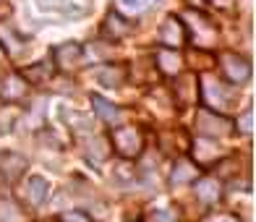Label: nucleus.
<instances>
[{
  "label": "nucleus",
  "instance_id": "f257e3e1",
  "mask_svg": "<svg viewBox=\"0 0 256 222\" xmlns=\"http://www.w3.org/2000/svg\"><path fill=\"white\" fill-rule=\"evenodd\" d=\"M194 134L199 138H228L236 134V128H232V118L230 115H222L212 108H199L196 110V118H194Z\"/></svg>",
  "mask_w": 256,
  "mask_h": 222
},
{
  "label": "nucleus",
  "instance_id": "f03ea898",
  "mask_svg": "<svg viewBox=\"0 0 256 222\" xmlns=\"http://www.w3.org/2000/svg\"><path fill=\"white\" fill-rule=\"evenodd\" d=\"M144 134L138 126H115L110 131V146L120 160H138L144 152Z\"/></svg>",
  "mask_w": 256,
  "mask_h": 222
},
{
  "label": "nucleus",
  "instance_id": "7ed1b4c3",
  "mask_svg": "<svg viewBox=\"0 0 256 222\" xmlns=\"http://www.w3.org/2000/svg\"><path fill=\"white\" fill-rule=\"evenodd\" d=\"M214 60L220 66V76H222V81H228L230 86H243L251 78V60L246 55L232 52V50H222V52H217Z\"/></svg>",
  "mask_w": 256,
  "mask_h": 222
},
{
  "label": "nucleus",
  "instance_id": "20e7f679",
  "mask_svg": "<svg viewBox=\"0 0 256 222\" xmlns=\"http://www.w3.org/2000/svg\"><path fill=\"white\" fill-rule=\"evenodd\" d=\"M157 40L162 48H170V50H180L188 44V29H186L183 24V18L176 16V14H170L162 18V24L157 29Z\"/></svg>",
  "mask_w": 256,
  "mask_h": 222
},
{
  "label": "nucleus",
  "instance_id": "39448f33",
  "mask_svg": "<svg viewBox=\"0 0 256 222\" xmlns=\"http://www.w3.org/2000/svg\"><path fill=\"white\" fill-rule=\"evenodd\" d=\"M84 48H81L78 42H63L58 44V48H52V66L55 71H63V74H74L78 71L81 66H84Z\"/></svg>",
  "mask_w": 256,
  "mask_h": 222
},
{
  "label": "nucleus",
  "instance_id": "423d86ee",
  "mask_svg": "<svg viewBox=\"0 0 256 222\" xmlns=\"http://www.w3.org/2000/svg\"><path fill=\"white\" fill-rule=\"evenodd\" d=\"M29 162L18 152H0V183L3 186H16L26 175Z\"/></svg>",
  "mask_w": 256,
  "mask_h": 222
},
{
  "label": "nucleus",
  "instance_id": "0eeeda50",
  "mask_svg": "<svg viewBox=\"0 0 256 222\" xmlns=\"http://www.w3.org/2000/svg\"><path fill=\"white\" fill-rule=\"evenodd\" d=\"M225 84H228V81H217V78H212V76L199 78V89H204V100L212 102V104H217V112H222V115L230 110L232 100H236V94H232V92H225V89H228Z\"/></svg>",
  "mask_w": 256,
  "mask_h": 222
},
{
  "label": "nucleus",
  "instance_id": "6e6552de",
  "mask_svg": "<svg viewBox=\"0 0 256 222\" xmlns=\"http://www.w3.org/2000/svg\"><path fill=\"white\" fill-rule=\"evenodd\" d=\"M128 63H104V66H97L94 68V81H100L102 86L108 89H120L128 76H131V71H128Z\"/></svg>",
  "mask_w": 256,
  "mask_h": 222
},
{
  "label": "nucleus",
  "instance_id": "1a4fd4ad",
  "mask_svg": "<svg viewBox=\"0 0 256 222\" xmlns=\"http://www.w3.org/2000/svg\"><path fill=\"white\" fill-rule=\"evenodd\" d=\"M29 44V37L21 34L16 26H10L8 21H0V48L8 58H18L24 52V48Z\"/></svg>",
  "mask_w": 256,
  "mask_h": 222
},
{
  "label": "nucleus",
  "instance_id": "9d476101",
  "mask_svg": "<svg viewBox=\"0 0 256 222\" xmlns=\"http://www.w3.org/2000/svg\"><path fill=\"white\" fill-rule=\"evenodd\" d=\"M194 152V165L196 168H209V165H214V162H220L225 154L217 149V142H212V138H199L196 136V142L188 146Z\"/></svg>",
  "mask_w": 256,
  "mask_h": 222
},
{
  "label": "nucleus",
  "instance_id": "9b49d317",
  "mask_svg": "<svg viewBox=\"0 0 256 222\" xmlns=\"http://www.w3.org/2000/svg\"><path fill=\"white\" fill-rule=\"evenodd\" d=\"M194 196L199 198L202 204H217V202H222V196H225V188H222V183H220L217 178H212V175H202V178H196L194 180Z\"/></svg>",
  "mask_w": 256,
  "mask_h": 222
},
{
  "label": "nucleus",
  "instance_id": "f8f14e48",
  "mask_svg": "<svg viewBox=\"0 0 256 222\" xmlns=\"http://www.w3.org/2000/svg\"><path fill=\"white\" fill-rule=\"evenodd\" d=\"M154 68L162 74V76H168V78H176L180 74V68H183V55L180 50H170V48H157L154 50Z\"/></svg>",
  "mask_w": 256,
  "mask_h": 222
},
{
  "label": "nucleus",
  "instance_id": "ddd939ff",
  "mask_svg": "<svg viewBox=\"0 0 256 222\" xmlns=\"http://www.w3.org/2000/svg\"><path fill=\"white\" fill-rule=\"evenodd\" d=\"M48 196H50V183L44 175H26V180H24V202L29 206H42L44 202H48Z\"/></svg>",
  "mask_w": 256,
  "mask_h": 222
},
{
  "label": "nucleus",
  "instance_id": "4468645a",
  "mask_svg": "<svg viewBox=\"0 0 256 222\" xmlns=\"http://www.w3.org/2000/svg\"><path fill=\"white\" fill-rule=\"evenodd\" d=\"M29 84L24 81V76L21 74H8L3 78V84H0V97H3L6 102L10 104H18V102H24L29 97Z\"/></svg>",
  "mask_w": 256,
  "mask_h": 222
},
{
  "label": "nucleus",
  "instance_id": "2eb2a0df",
  "mask_svg": "<svg viewBox=\"0 0 256 222\" xmlns=\"http://www.w3.org/2000/svg\"><path fill=\"white\" fill-rule=\"evenodd\" d=\"M131 32H134V21L126 18L123 14H118V10H110V14L104 16V21H102V34L108 40H112V42L128 37Z\"/></svg>",
  "mask_w": 256,
  "mask_h": 222
},
{
  "label": "nucleus",
  "instance_id": "dca6fc26",
  "mask_svg": "<svg viewBox=\"0 0 256 222\" xmlns=\"http://www.w3.org/2000/svg\"><path fill=\"white\" fill-rule=\"evenodd\" d=\"M176 89H180V92H176V97H178V104H194L196 100H199L202 94H199V76L196 74H178L176 76Z\"/></svg>",
  "mask_w": 256,
  "mask_h": 222
},
{
  "label": "nucleus",
  "instance_id": "f3484780",
  "mask_svg": "<svg viewBox=\"0 0 256 222\" xmlns=\"http://www.w3.org/2000/svg\"><path fill=\"white\" fill-rule=\"evenodd\" d=\"M92 108H94V115H97L102 123H108V126H120L123 110L118 108V104L108 102V100L100 97V94H92Z\"/></svg>",
  "mask_w": 256,
  "mask_h": 222
},
{
  "label": "nucleus",
  "instance_id": "a211bd4d",
  "mask_svg": "<svg viewBox=\"0 0 256 222\" xmlns=\"http://www.w3.org/2000/svg\"><path fill=\"white\" fill-rule=\"evenodd\" d=\"M21 76H24V81L29 86H40V84H48L55 76V66H52V60H40V63L26 66L24 71H21Z\"/></svg>",
  "mask_w": 256,
  "mask_h": 222
},
{
  "label": "nucleus",
  "instance_id": "6ab92c4d",
  "mask_svg": "<svg viewBox=\"0 0 256 222\" xmlns=\"http://www.w3.org/2000/svg\"><path fill=\"white\" fill-rule=\"evenodd\" d=\"M199 170H202V168H196L191 160H186V157H176V165H172V172H170V183H172V186L191 183V180L199 178Z\"/></svg>",
  "mask_w": 256,
  "mask_h": 222
},
{
  "label": "nucleus",
  "instance_id": "aec40b11",
  "mask_svg": "<svg viewBox=\"0 0 256 222\" xmlns=\"http://www.w3.org/2000/svg\"><path fill=\"white\" fill-rule=\"evenodd\" d=\"M34 6L44 14H71V8H76L74 0H34Z\"/></svg>",
  "mask_w": 256,
  "mask_h": 222
},
{
  "label": "nucleus",
  "instance_id": "412c9836",
  "mask_svg": "<svg viewBox=\"0 0 256 222\" xmlns=\"http://www.w3.org/2000/svg\"><path fill=\"white\" fill-rule=\"evenodd\" d=\"M144 222H178V209H170V206L149 209L144 214Z\"/></svg>",
  "mask_w": 256,
  "mask_h": 222
},
{
  "label": "nucleus",
  "instance_id": "4be33fe9",
  "mask_svg": "<svg viewBox=\"0 0 256 222\" xmlns=\"http://www.w3.org/2000/svg\"><path fill=\"white\" fill-rule=\"evenodd\" d=\"M232 128H236V134H240V136H251L254 134V110L248 108L246 112H240V118L232 120Z\"/></svg>",
  "mask_w": 256,
  "mask_h": 222
},
{
  "label": "nucleus",
  "instance_id": "5701e85b",
  "mask_svg": "<svg viewBox=\"0 0 256 222\" xmlns=\"http://www.w3.org/2000/svg\"><path fill=\"white\" fill-rule=\"evenodd\" d=\"M154 0H118V8H123L126 14H144Z\"/></svg>",
  "mask_w": 256,
  "mask_h": 222
},
{
  "label": "nucleus",
  "instance_id": "b1692460",
  "mask_svg": "<svg viewBox=\"0 0 256 222\" xmlns=\"http://www.w3.org/2000/svg\"><path fill=\"white\" fill-rule=\"evenodd\" d=\"M58 222H94V217L86 214L84 209H68V212L58 214Z\"/></svg>",
  "mask_w": 256,
  "mask_h": 222
},
{
  "label": "nucleus",
  "instance_id": "393cba45",
  "mask_svg": "<svg viewBox=\"0 0 256 222\" xmlns=\"http://www.w3.org/2000/svg\"><path fill=\"white\" fill-rule=\"evenodd\" d=\"M89 55L94 58H110L112 55V44H104V42H89Z\"/></svg>",
  "mask_w": 256,
  "mask_h": 222
},
{
  "label": "nucleus",
  "instance_id": "a878e982",
  "mask_svg": "<svg viewBox=\"0 0 256 222\" xmlns=\"http://www.w3.org/2000/svg\"><path fill=\"white\" fill-rule=\"evenodd\" d=\"M212 8H217V10H222V14H230V10H236V6H238V0H206Z\"/></svg>",
  "mask_w": 256,
  "mask_h": 222
},
{
  "label": "nucleus",
  "instance_id": "bb28decb",
  "mask_svg": "<svg viewBox=\"0 0 256 222\" xmlns=\"http://www.w3.org/2000/svg\"><path fill=\"white\" fill-rule=\"evenodd\" d=\"M206 0H188V6H194V8H199V6H204Z\"/></svg>",
  "mask_w": 256,
  "mask_h": 222
},
{
  "label": "nucleus",
  "instance_id": "cd10ccee",
  "mask_svg": "<svg viewBox=\"0 0 256 222\" xmlns=\"http://www.w3.org/2000/svg\"><path fill=\"white\" fill-rule=\"evenodd\" d=\"M220 222H230V220H220Z\"/></svg>",
  "mask_w": 256,
  "mask_h": 222
}]
</instances>
